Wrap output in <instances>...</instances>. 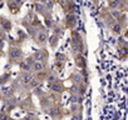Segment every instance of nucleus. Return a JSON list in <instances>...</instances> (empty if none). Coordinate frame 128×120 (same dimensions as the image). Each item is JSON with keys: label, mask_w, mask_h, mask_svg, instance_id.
Masks as SVG:
<instances>
[{"label": "nucleus", "mask_w": 128, "mask_h": 120, "mask_svg": "<svg viewBox=\"0 0 128 120\" xmlns=\"http://www.w3.org/2000/svg\"><path fill=\"white\" fill-rule=\"evenodd\" d=\"M35 69H38V70H40V69H43V65H41L40 63H38V64H35Z\"/></svg>", "instance_id": "nucleus-1"}, {"label": "nucleus", "mask_w": 128, "mask_h": 120, "mask_svg": "<svg viewBox=\"0 0 128 120\" xmlns=\"http://www.w3.org/2000/svg\"><path fill=\"white\" fill-rule=\"evenodd\" d=\"M12 55H13V56H18V55H19V51H18V50H16V51H13Z\"/></svg>", "instance_id": "nucleus-2"}]
</instances>
